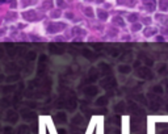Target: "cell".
Listing matches in <instances>:
<instances>
[{"label": "cell", "instance_id": "obj_1", "mask_svg": "<svg viewBox=\"0 0 168 134\" xmlns=\"http://www.w3.org/2000/svg\"><path fill=\"white\" fill-rule=\"evenodd\" d=\"M58 28H62V25H58V24H50L47 26V32L49 33H55V32H59L61 29Z\"/></svg>", "mask_w": 168, "mask_h": 134}, {"label": "cell", "instance_id": "obj_2", "mask_svg": "<svg viewBox=\"0 0 168 134\" xmlns=\"http://www.w3.org/2000/svg\"><path fill=\"white\" fill-rule=\"evenodd\" d=\"M118 71L122 72V74H129V72L131 71V67L130 66H126V65H121L120 67H118Z\"/></svg>", "mask_w": 168, "mask_h": 134}, {"label": "cell", "instance_id": "obj_3", "mask_svg": "<svg viewBox=\"0 0 168 134\" xmlns=\"http://www.w3.org/2000/svg\"><path fill=\"white\" fill-rule=\"evenodd\" d=\"M17 134H30V133H29V130H28V127L25 126V125H21V126L18 127Z\"/></svg>", "mask_w": 168, "mask_h": 134}, {"label": "cell", "instance_id": "obj_4", "mask_svg": "<svg viewBox=\"0 0 168 134\" xmlns=\"http://www.w3.org/2000/svg\"><path fill=\"white\" fill-rule=\"evenodd\" d=\"M86 92H87V95H89V96H93V95H96L97 89L95 88V87H91V88H87L86 89Z\"/></svg>", "mask_w": 168, "mask_h": 134}, {"label": "cell", "instance_id": "obj_5", "mask_svg": "<svg viewBox=\"0 0 168 134\" xmlns=\"http://www.w3.org/2000/svg\"><path fill=\"white\" fill-rule=\"evenodd\" d=\"M97 15H99V17H101V20H106V18H108V13L104 12V11H101V9L97 11Z\"/></svg>", "mask_w": 168, "mask_h": 134}, {"label": "cell", "instance_id": "obj_6", "mask_svg": "<svg viewBox=\"0 0 168 134\" xmlns=\"http://www.w3.org/2000/svg\"><path fill=\"white\" fill-rule=\"evenodd\" d=\"M13 112H9V113H8V116L5 117V120L7 121H9V122H16V118H13Z\"/></svg>", "mask_w": 168, "mask_h": 134}, {"label": "cell", "instance_id": "obj_7", "mask_svg": "<svg viewBox=\"0 0 168 134\" xmlns=\"http://www.w3.org/2000/svg\"><path fill=\"white\" fill-rule=\"evenodd\" d=\"M148 29H150V30H144V36H152V34H155V33H156V29H154V28H152V29H151V28H148Z\"/></svg>", "mask_w": 168, "mask_h": 134}, {"label": "cell", "instance_id": "obj_8", "mask_svg": "<svg viewBox=\"0 0 168 134\" xmlns=\"http://www.w3.org/2000/svg\"><path fill=\"white\" fill-rule=\"evenodd\" d=\"M106 104V97H101L96 101V105H105Z\"/></svg>", "mask_w": 168, "mask_h": 134}, {"label": "cell", "instance_id": "obj_9", "mask_svg": "<svg viewBox=\"0 0 168 134\" xmlns=\"http://www.w3.org/2000/svg\"><path fill=\"white\" fill-rule=\"evenodd\" d=\"M138 18V15L137 13H133V15H129V16H127V20L129 21H135Z\"/></svg>", "mask_w": 168, "mask_h": 134}, {"label": "cell", "instance_id": "obj_10", "mask_svg": "<svg viewBox=\"0 0 168 134\" xmlns=\"http://www.w3.org/2000/svg\"><path fill=\"white\" fill-rule=\"evenodd\" d=\"M57 118H58V120H61V121H66V114L65 113H58Z\"/></svg>", "mask_w": 168, "mask_h": 134}, {"label": "cell", "instance_id": "obj_11", "mask_svg": "<svg viewBox=\"0 0 168 134\" xmlns=\"http://www.w3.org/2000/svg\"><path fill=\"white\" fill-rule=\"evenodd\" d=\"M84 12H86L87 16H89V17H93V12H92V9H91V8H89V9H84Z\"/></svg>", "mask_w": 168, "mask_h": 134}, {"label": "cell", "instance_id": "obj_12", "mask_svg": "<svg viewBox=\"0 0 168 134\" xmlns=\"http://www.w3.org/2000/svg\"><path fill=\"white\" fill-rule=\"evenodd\" d=\"M167 7H168V4H167V3H160V9H161V11H167V9H168Z\"/></svg>", "mask_w": 168, "mask_h": 134}, {"label": "cell", "instance_id": "obj_13", "mask_svg": "<svg viewBox=\"0 0 168 134\" xmlns=\"http://www.w3.org/2000/svg\"><path fill=\"white\" fill-rule=\"evenodd\" d=\"M114 22H116V24H118V25H121V26H124V25H125V22H124V21H122V20H117V17L116 18H114Z\"/></svg>", "mask_w": 168, "mask_h": 134}, {"label": "cell", "instance_id": "obj_14", "mask_svg": "<svg viewBox=\"0 0 168 134\" xmlns=\"http://www.w3.org/2000/svg\"><path fill=\"white\" fill-rule=\"evenodd\" d=\"M59 16H61V12H59V11H55V12H53L51 13V17H59Z\"/></svg>", "mask_w": 168, "mask_h": 134}, {"label": "cell", "instance_id": "obj_15", "mask_svg": "<svg viewBox=\"0 0 168 134\" xmlns=\"http://www.w3.org/2000/svg\"><path fill=\"white\" fill-rule=\"evenodd\" d=\"M116 109H117V110H120V109H121V112H122V110H124V104H118Z\"/></svg>", "mask_w": 168, "mask_h": 134}, {"label": "cell", "instance_id": "obj_16", "mask_svg": "<svg viewBox=\"0 0 168 134\" xmlns=\"http://www.w3.org/2000/svg\"><path fill=\"white\" fill-rule=\"evenodd\" d=\"M154 89H155V91H156L158 93H161V92H163V89H161V87H159V86H158V87H155Z\"/></svg>", "mask_w": 168, "mask_h": 134}, {"label": "cell", "instance_id": "obj_17", "mask_svg": "<svg viewBox=\"0 0 168 134\" xmlns=\"http://www.w3.org/2000/svg\"><path fill=\"white\" fill-rule=\"evenodd\" d=\"M139 29H141V25H134V26H133V30L134 32H138Z\"/></svg>", "mask_w": 168, "mask_h": 134}, {"label": "cell", "instance_id": "obj_18", "mask_svg": "<svg viewBox=\"0 0 168 134\" xmlns=\"http://www.w3.org/2000/svg\"><path fill=\"white\" fill-rule=\"evenodd\" d=\"M5 133H7V134H12V129H11V127H7V129H5Z\"/></svg>", "mask_w": 168, "mask_h": 134}, {"label": "cell", "instance_id": "obj_19", "mask_svg": "<svg viewBox=\"0 0 168 134\" xmlns=\"http://www.w3.org/2000/svg\"><path fill=\"white\" fill-rule=\"evenodd\" d=\"M59 134H66V130H63V129H59Z\"/></svg>", "mask_w": 168, "mask_h": 134}, {"label": "cell", "instance_id": "obj_20", "mask_svg": "<svg viewBox=\"0 0 168 134\" xmlns=\"http://www.w3.org/2000/svg\"><path fill=\"white\" fill-rule=\"evenodd\" d=\"M4 33H5V29H1V30H0V36H3Z\"/></svg>", "mask_w": 168, "mask_h": 134}, {"label": "cell", "instance_id": "obj_21", "mask_svg": "<svg viewBox=\"0 0 168 134\" xmlns=\"http://www.w3.org/2000/svg\"><path fill=\"white\" fill-rule=\"evenodd\" d=\"M160 134H168V130H163Z\"/></svg>", "mask_w": 168, "mask_h": 134}]
</instances>
